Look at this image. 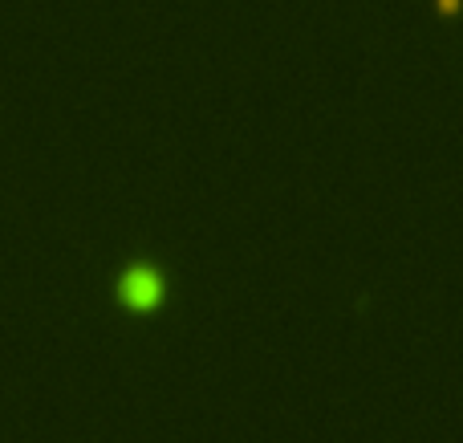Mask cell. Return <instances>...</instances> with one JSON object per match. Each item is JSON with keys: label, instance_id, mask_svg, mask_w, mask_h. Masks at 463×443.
Masks as SVG:
<instances>
[{"label": "cell", "instance_id": "obj_1", "mask_svg": "<svg viewBox=\"0 0 463 443\" xmlns=\"http://www.w3.org/2000/svg\"><path fill=\"white\" fill-rule=\"evenodd\" d=\"M118 297H122V306H130V309H155L163 301L159 269H151V265L127 269V273H122V285H118Z\"/></svg>", "mask_w": 463, "mask_h": 443}]
</instances>
